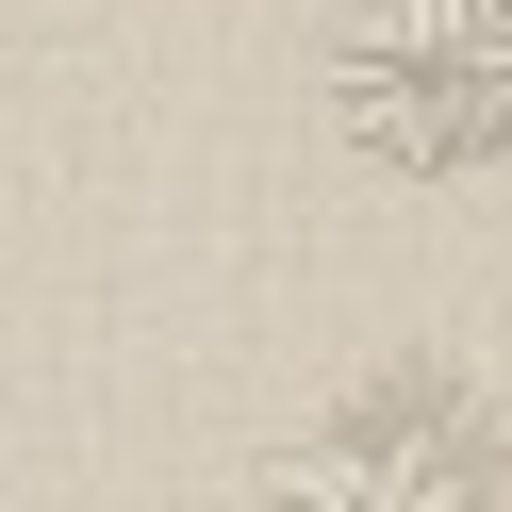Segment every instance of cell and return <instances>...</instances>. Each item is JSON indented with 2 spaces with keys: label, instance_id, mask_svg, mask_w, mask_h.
<instances>
[{
  "label": "cell",
  "instance_id": "obj_1",
  "mask_svg": "<svg viewBox=\"0 0 512 512\" xmlns=\"http://www.w3.org/2000/svg\"><path fill=\"white\" fill-rule=\"evenodd\" d=\"M331 116L380 182H496L512 166V0H347Z\"/></svg>",
  "mask_w": 512,
  "mask_h": 512
},
{
  "label": "cell",
  "instance_id": "obj_2",
  "mask_svg": "<svg viewBox=\"0 0 512 512\" xmlns=\"http://www.w3.org/2000/svg\"><path fill=\"white\" fill-rule=\"evenodd\" d=\"M248 512H512V463H496V430H479L463 397H430V380L397 364L380 397H347L331 430L281 446Z\"/></svg>",
  "mask_w": 512,
  "mask_h": 512
}]
</instances>
